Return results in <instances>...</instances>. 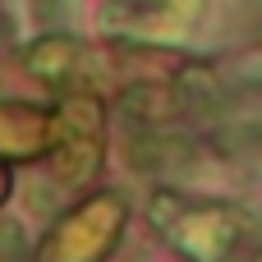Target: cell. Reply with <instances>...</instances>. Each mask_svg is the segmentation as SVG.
Listing matches in <instances>:
<instances>
[{"label":"cell","mask_w":262,"mask_h":262,"mask_svg":"<svg viewBox=\"0 0 262 262\" xmlns=\"http://www.w3.org/2000/svg\"><path fill=\"white\" fill-rule=\"evenodd\" d=\"M226 147L239 152V157H262V115L235 120V124L226 129Z\"/></svg>","instance_id":"cell-2"},{"label":"cell","mask_w":262,"mask_h":262,"mask_svg":"<svg viewBox=\"0 0 262 262\" xmlns=\"http://www.w3.org/2000/svg\"><path fill=\"white\" fill-rule=\"evenodd\" d=\"M180 92H184L189 101H216V78H212V69H184V74H180Z\"/></svg>","instance_id":"cell-3"},{"label":"cell","mask_w":262,"mask_h":262,"mask_svg":"<svg viewBox=\"0 0 262 262\" xmlns=\"http://www.w3.org/2000/svg\"><path fill=\"white\" fill-rule=\"evenodd\" d=\"M253 262H262V253H258V258H253Z\"/></svg>","instance_id":"cell-5"},{"label":"cell","mask_w":262,"mask_h":262,"mask_svg":"<svg viewBox=\"0 0 262 262\" xmlns=\"http://www.w3.org/2000/svg\"><path fill=\"white\" fill-rule=\"evenodd\" d=\"M0 239H5V262L23 258V230H18L14 221H0Z\"/></svg>","instance_id":"cell-4"},{"label":"cell","mask_w":262,"mask_h":262,"mask_svg":"<svg viewBox=\"0 0 262 262\" xmlns=\"http://www.w3.org/2000/svg\"><path fill=\"white\" fill-rule=\"evenodd\" d=\"M74 60V41L69 37H41L32 51H28V69L41 74V78H60Z\"/></svg>","instance_id":"cell-1"}]
</instances>
